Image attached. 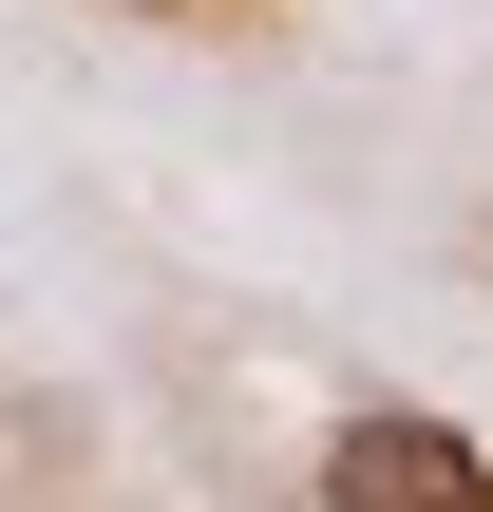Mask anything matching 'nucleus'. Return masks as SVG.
<instances>
[{"instance_id":"1","label":"nucleus","mask_w":493,"mask_h":512,"mask_svg":"<svg viewBox=\"0 0 493 512\" xmlns=\"http://www.w3.org/2000/svg\"><path fill=\"white\" fill-rule=\"evenodd\" d=\"M323 512H493V456L456 418H418V399H361L323 437Z\"/></svg>"},{"instance_id":"2","label":"nucleus","mask_w":493,"mask_h":512,"mask_svg":"<svg viewBox=\"0 0 493 512\" xmlns=\"http://www.w3.org/2000/svg\"><path fill=\"white\" fill-rule=\"evenodd\" d=\"M152 19H190V0H152Z\"/></svg>"}]
</instances>
